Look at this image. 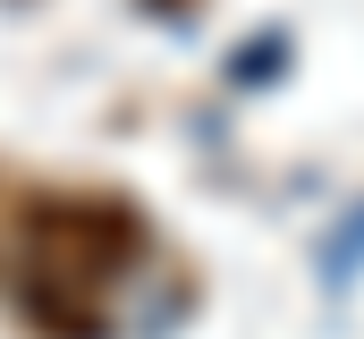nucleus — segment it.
<instances>
[{
  "mask_svg": "<svg viewBox=\"0 0 364 339\" xmlns=\"http://www.w3.org/2000/svg\"><path fill=\"white\" fill-rule=\"evenodd\" d=\"M127 263H136V221H127L119 204H93V195L43 204V212L26 221V271H17V297H26L34 331L93 339Z\"/></svg>",
  "mask_w": 364,
  "mask_h": 339,
  "instance_id": "1",
  "label": "nucleus"
}]
</instances>
